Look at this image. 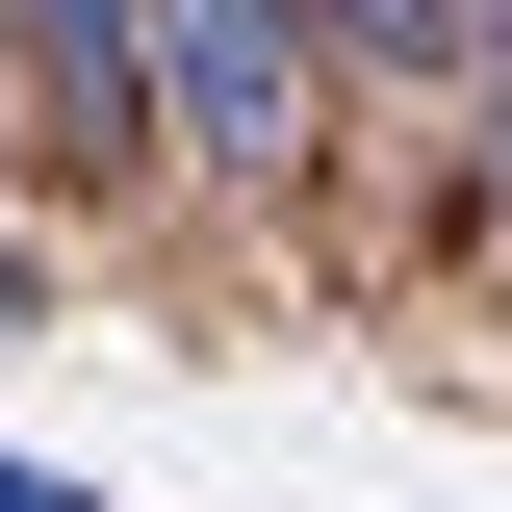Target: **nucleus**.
Listing matches in <instances>:
<instances>
[{"label":"nucleus","instance_id":"f257e3e1","mask_svg":"<svg viewBox=\"0 0 512 512\" xmlns=\"http://www.w3.org/2000/svg\"><path fill=\"white\" fill-rule=\"evenodd\" d=\"M128 128H180L205 180L308 154V0H128Z\"/></svg>","mask_w":512,"mask_h":512},{"label":"nucleus","instance_id":"f03ea898","mask_svg":"<svg viewBox=\"0 0 512 512\" xmlns=\"http://www.w3.org/2000/svg\"><path fill=\"white\" fill-rule=\"evenodd\" d=\"M26 52H52L77 128H128V0H26Z\"/></svg>","mask_w":512,"mask_h":512},{"label":"nucleus","instance_id":"7ed1b4c3","mask_svg":"<svg viewBox=\"0 0 512 512\" xmlns=\"http://www.w3.org/2000/svg\"><path fill=\"white\" fill-rule=\"evenodd\" d=\"M0 512H103V487H52V461H0Z\"/></svg>","mask_w":512,"mask_h":512}]
</instances>
